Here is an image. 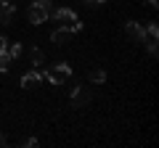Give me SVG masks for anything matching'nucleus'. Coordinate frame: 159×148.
<instances>
[{
    "label": "nucleus",
    "mask_w": 159,
    "mask_h": 148,
    "mask_svg": "<svg viewBox=\"0 0 159 148\" xmlns=\"http://www.w3.org/2000/svg\"><path fill=\"white\" fill-rule=\"evenodd\" d=\"M69 77H72V66H69L66 61H56L51 69H45V72H43V80H48L51 85H56V87H61Z\"/></svg>",
    "instance_id": "nucleus-1"
},
{
    "label": "nucleus",
    "mask_w": 159,
    "mask_h": 148,
    "mask_svg": "<svg viewBox=\"0 0 159 148\" xmlns=\"http://www.w3.org/2000/svg\"><path fill=\"white\" fill-rule=\"evenodd\" d=\"M48 16H51V13H48V8L43 6V3H40V0H34L32 6L27 8V19H29V24H45L48 21Z\"/></svg>",
    "instance_id": "nucleus-2"
},
{
    "label": "nucleus",
    "mask_w": 159,
    "mask_h": 148,
    "mask_svg": "<svg viewBox=\"0 0 159 148\" xmlns=\"http://www.w3.org/2000/svg\"><path fill=\"white\" fill-rule=\"evenodd\" d=\"M90 98H93V95H90L88 87H80V85H77V87L72 90V106H74V108H85L88 103H90Z\"/></svg>",
    "instance_id": "nucleus-3"
},
{
    "label": "nucleus",
    "mask_w": 159,
    "mask_h": 148,
    "mask_svg": "<svg viewBox=\"0 0 159 148\" xmlns=\"http://www.w3.org/2000/svg\"><path fill=\"white\" fill-rule=\"evenodd\" d=\"M125 34L130 37L133 42H143V37H146V27H143L141 21H127L125 24Z\"/></svg>",
    "instance_id": "nucleus-4"
},
{
    "label": "nucleus",
    "mask_w": 159,
    "mask_h": 148,
    "mask_svg": "<svg viewBox=\"0 0 159 148\" xmlns=\"http://www.w3.org/2000/svg\"><path fill=\"white\" fill-rule=\"evenodd\" d=\"M16 16V3H3L0 6V27H11Z\"/></svg>",
    "instance_id": "nucleus-5"
},
{
    "label": "nucleus",
    "mask_w": 159,
    "mask_h": 148,
    "mask_svg": "<svg viewBox=\"0 0 159 148\" xmlns=\"http://www.w3.org/2000/svg\"><path fill=\"white\" fill-rule=\"evenodd\" d=\"M69 37H72V32H69L66 27H58V29H53V32H51V40L56 42V45H66Z\"/></svg>",
    "instance_id": "nucleus-6"
},
{
    "label": "nucleus",
    "mask_w": 159,
    "mask_h": 148,
    "mask_svg": "<svg viewBox=\"0 0 159 148\" xmlns=\"http://www.w3.org/2000/svg\"><path fill=\"white\" fill-rule=\"evenodd\" d=\"M40 80H43V72L32 69V72H27V74L21 77V87H27V90H29V87H34V85H37Z\"/></svg>",
    "instance_id": "nucleus-7"
},
{
    "label": "nucleus",
    "mask_w": 159,
    "mask_h": 148,
    "mask_svg": "<svg viewBox=\"0 0 159 148\" xmlns=\"http://www.w3.org/2000/svg\"><path fill=\"white\" fill-rule=\"evenodd\" d=\"M29 58H32V66H34V69L45 63V56H43V50H40V48H32V53H29Z\"/></svg>",
    "instance_id": "nucleus-8"
},
{
    "label": "nucleus",
    "mask_w": 159,
    "mask_h": 148,
    "mask_svg": "<svg viewBox=\"0 0 159 148\" xmlns=\"http://www.w3.org/2000/svg\"><path fill=\"white\" fill-rule=\"evenodd\" d=\"M90 82L93 85H103V82H106V72H103V69H93L90 72Z\"/></svg>",
    "instance_id": "nucleus-9"
},
{
    "label": "nucleus",
    "mask_w": 159,
    "mask_h": 148,
    "mask_svg": "<svg viewBox=\"0 0 159 148\" xmlns=\"http://www.w3.org/2000/svg\"><path fill=\"white\" fill-rule=\"evenodd\" d=\"M11 61H13V58L8 56V50H6V53H0V74H6L8 69H11Z\"/></svg>",
    "instance_id": "nucleus-10"
},
{
    "label": "nucleus",
    "mask_w": 159,
    "mask_h": 148,
    "mask_svg": "<svg viewBox=\"0 0 159 148\" xmlns=\"http://www.w3.org/2000/svg\"><path fill=\"white\" fill-rule=\"evenodd\" d=\"M21 50H24L21 42H8V56H11V58H19V56H21Z\"/></svg>",
    "instance_id": "nucleus-11"
},
{
    "label": "nucleus",
    "mask_w": 159,
    "mask_h": 148,
    "mask_svg": "<svg viewBox=\"0 0 159 148\" xmlns=\"http://www.w3.org/2000/svg\"><path fill=\"white\" fill-rule=\"evenodd\" d=\"M6 50H8V37L0 34V53H6Z\"/></svg>",
    "instance_id": "nucleus-12"
},
{
    "label": "nucleus",
    "mask_w": 159,
    "mask_h": 148,
    "mask_svg": "<svg viewBox=\"0 0 159 148\" xmlns=\"http://www.w3.org/2000/svg\"><path fill=\"white\" fill-rule=\"evenodd\" d=\"M85 3H88L90 8H96V6H101V3H106V0H85Z\"/></svg>",
    "instance_id": "nucleus-13"
},
{
    "label": "nucleus",
    "mask_w": 159,
    "mask_h": 148,
    "mask_svg": "<svg viewBox=\"0 0 159 148\" xmlns=\"http://www.w3.org/2000/svg\"><path fill=\"white\" fill-rule=\"evenodd\" d=\"M24 146H29V148L37 146V137H27V140H24Z\"/></svg>",
    "instance_id": "nucleus-14"
},
{
    "label": "nucleus",
    "mask_w": 159,
    "mask_h": 148,
    "mask_svg": "<svg viewBox=\"0 0 159 148\" xmlns=\"http://www.w3.org/2000/svg\"><path fill=\"white\" fill-rule=\"evenodd\" d=\"M146 6H151V8H157L159 3H157V0H146Z\"/></svg>",
    "instance_id": "nucleus-15"
},
{
    "label": "nucleus",
    "mask_w": 159,
    "mask_h": 148,
    "mask_svg": "<svg viewBox=\"0 0 159 148\" xmlns=\"http://www.w3.org/2000/svg\"><path fill=\"white\" fill-rule=\"evenodd\" d=\"M0 146H6V135L3 132H0Z\"/></svg>",
    "instance_id": "nucleus-16"
},
{
    "label": "nucleus",
    "mask_w": 159,
    "mask_h": 148,
    "mask_svg": "<svg viewBox=\"0 0 159 148\" xmlns=\"http://www.w3.org/2000/svg\"><path fill=\"white\" fill-rule=\"evenodd\" d=\"M3 3H11V0H0V6H3Z\"/></svg>",
    "instance_id": "nucleus-17"
},
{
    "label": "nucleus",
    "mask_w": 159,
    "mask_h": 148,
    "mask_svg": "<svg viewBox=\"0 0 159 148\" xmlns=\"http://www.w3.org/2000/svg\"><path fill=\"white\" fill-rule=\"evenodd\" d=\"M40 3H51V0H40Z\"/></svg>",
    "instance_id": "nucleus-18"
}]
</instances>
